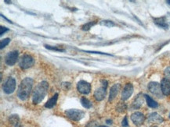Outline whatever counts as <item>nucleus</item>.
Returning a JSON list of instances; mask_svg holds the SVG:
<instances>
[{"label":"nucleus","instance_id":"nucleus-17","mask_svg":"<svg viewBox=\"0 0 170 127\" xmlns=\"http://www.w3.org/2000/svg\"><path fill=\"white\" fill-rule=\"evenodd\" d=\"M57 99H58V94H55L53 95L51 98H50L49 101H47V102L45 104V107L47 108H52L57 105Z\"/></svg>","mask_w":170,"mask_h":127},{"label":"nucleus","instance_id":"nucleus-19","mask_svg":"<svg viewBox=\"0 0 170 127\" xmlns=\"http://www.w3.org/2000/svg\"><path fill=\"white\" fill-rule=\"evenodd\" d=\"M10 121L11 124L14 125V127H23L21 125V122H20V118L17 115H13L10 118Z\"/></svg>","mask_w":170,"mask_h":127},{"label":"nucleus","instance_id":"nucleus-4","mask_svg":"<svg viewBox=\"0 0 170 127\" xmlns=\"http://www.w3.org/2000/svg\"><path fill=\"white\" fill-rule=\"evenodd\" d=\"M100 83H101L102 86L96 88V91H94V98L98 101H103L105 98L107 93V84H108L106 80H102Z\"/></svg>","mask_w":170,"mask_h":127},{"label":"nucleus","instance_id":"nucleus-28","mask_svg":"<svg viewBox=\"0 0 170 127\" xmlns=\"http://www.w3.org/2000/svg\"><path fill=\"white\" fill-rule=\"evenodd\" d=\"M62 88L64 90H68L71 88V84L68 82H64L62 84Z\"/></svg>","mask_w":170,"mask_h":127},{"label":"nucleus","instance_id":"nucleus-2","mask_svg":"<svg viewBox=\"0 0 170 127\" xmlns=\"http://www.w3.org/2000/svg\"><path fill=\"white\" fill-rule=\"evenodd\" d=\"M49 84L47 81H42L34 88L32 94V102L34 105L41 103L48 93Z\"/></svg>","mask_w":170,"mask_h":127},{"label":"nucleus","instance_id":"nucleus-32","mask_svg":"<svg viewBox=\"0 0 170 127\" xmlns=\"http://www.w3.org/2000/svg\"><path fill=\"white\" fill-rule=\"evenodd\" d=\"M1 16H2V17H3V18H4V19H5V20H6V21H8V22H9V23H10V24H13V22H12V21H10V20H8V19H7V18H6V17H4V16H3V15H2V14H1Z\"/></svg>","mask_w":170,"mask_h":127},{"label":"nucleus","instance_id":"nucleus-10","mask_svg":"<svg viewBox=\"0 0 170 127\" xmlns=\"http://www.w3.org/2000/svg\"><path fill=\"white\" fill-rule=\"evenodd\" d=\"M133 93V85L131 83H128L125 85L123 91H122V100L123 101H126L131 97Z\"/></svg>","mask_w":170,"mask_h":127},{"label":"nucleus","instance_id":"nucleus-35","mask_svg":"<svg viewBox=\"0 0 170 127\" xmlns=\"http://www.w3.org/2000/svg\"><path fill=\"white\" fill-rule=\"evenodd\" d=\"M98 127H107V126H106V125H99Z\"/></svg>","mask_w":170,"mask_h":127},{"label":"nucleus","instance_id":"nucleus-23","mask_svg":"<svg viewBox=\"0 0 170 127\" xmlns=\"http://www.w3.org/2000/svg\"><path fill=\"white\" fill-rule=\"evenodd\" d=\"M44 46L46 47V48H47V49L49 50H51V51H55V52H65V49H64V48H60V47L50 46V45H45Z\"/></svg>","mask_w":170,"mask_h":127},{"label":"nucleus","instance_id":"nucleus-11","mask_svg":"<svg viewBox=\"0 0 170 127\" xmlns=\"http://www.w3.org/2000/svg\"><path fill=\"white\" fill-rule=\"evenodd\" d=\"M131 120L133 122V124L136 125H142L145 121V116L143 113L140 112H134L131 115Z\"/></svg>","mask_w":170,"mask_h":127},{"label":"nucleus","instance_id":"nucleus-6","mask_svg":"<svg viewBox=\"0 0 170 127\" xmlns=\"http://www.w3.org/2000/svg\"><path fill=\"white\" fill-rule=\"evenodd\" d=\"M148 90L153 95L156 96L157 98H162L163 94H162V88H161V84L158 82H150L148 84Z\"/></svg>","mask_w":170,"mask_h":127},{"label":"nucleus","instance_id":"nucleus-20","mask_svg":"<svg viewBox=\"0 0 170 127\" xmlns=\"http://www.w3.org/2000/svg\"><path fill=\"white\" fill-rule=\"evenodd\" d=\"M81 104L83 108H86V109H89V108H92V106H93L91 101H89L88 98H85V97H83L81 98Z\"/></svg>","mask_w":170,"mask_h":127},{"label":"nucleus","instance_id":"nucleus-31","mask_svg":"<svg viewBox=\"0 0 170 127\" xmlns=\"http://www.w3.org/2000/svg\"><path fill=\"white\" fill-rule=\"evenodd\" d=\"M0 30H1V32H0V35H1V36H2V35H3V34H5V33L6 32V31H9L8 28H5V27H1Z\"/></svg>","mask_w":170,"mask_h":127},{"label":"nucleus","instance_id":"nucleus-27","mask_svg":"<svg viewBox=\"0 0 170 127\" xmlns=\"http://www.w3.org/2000/svg\"><path fill=\"white\" fill-rule=\"evenodd\" d=\"M98 126H99V125H98L97 122H96V121H90L89 123L86 124V125L85 127H98Z\"/></svg>","mask_w":170,"mask_h":127},{"label":"nucleus","instance_id":"nucleus-22","mask_svg":"<svg viewBox=\"0 0 170 127\" xmlns=\"http://www.w3.org/2000/svg\"><path fill=\"white\" fill-rule=\"evenodd\" d=\"M96 24V21H90V22L86 23V24H85L84 25H83V26H82V30H83V31H89V30H90V28H91L93 26H94Z\"/></svg>","mask_w":170,"mask_h":127},{"label":"nucleus","instance_id":"nucleus-25","mask_svg":"<svg viewBox=\"0 0 170 127\" xmlns=\"http://www.w3.org/2000/svg\"><path fill=\"white\" fill-rule=\"evenodd\" d=\"M10 38H4V39H2V41H1V42H0V48L1 49H2L3 48H5L6 45H9V43L10 42Z\"/></svg>","mask_w":170,"mask_h":127},{"label":"nucleus","instance_id":"nucleus-16","mask_svg":"<svg viewBox=\"0 0 170 127\" xmlns=\"http://www.w3.org/2000/svg\"><path fill=\"white\" fill-rule=\"evenodd\" d=\"M144 95H143L140 93L136 97V98L134 99L133 102H132V105H131V108L132 109H138V108H140L142 106L143 103H144Z\"/></svg>","mask_w":170,"mask_h":127},{"label":"nucleus","instance_id":"nucleus-37","mask_svg":"<svg viewBox=\"0 0 170 127\" xmlns=\"http://www.w3.org/2000/svg\"><path fill=\"white\" fill-rule=\"evenodd\" d=\"M169 118H170V114H169Z\"/></svg>","mask_w":170,"mask_h":127},{"label":"nucleus","instance_id":"nucleus-7","mask_svg":"<svg viewBox=\"0 0 170 127\" xmlns=\"http://www.w3.org/2000/svg\"><path fill=\"white\" fill-rule=\"evenodd\" d=\"M16 89V80L14 78L9 77L2 87L4 93L6 95H10L14 92Z\"/></svg>","mask_w":170,"mask_h":127},{"label":"nucleus","instance_id":"nucleus-15","mask_svg":"<svg viewBox=\"0 0 170 127\" xmlns=\"http://www.w3.org/2000/svg\"><path fill=\"white\" fill-rule=\"evenodd\" d=\"M166 17H162L158 18H153L154 23L156 24L157 26H158L159 28H163V29H168V24L167 23Z\"/></svg>","mask_w":170,"mask_h":127},{"label":"nucleus","instance_id":"nucleus-21","mask_svg":"<svg viewBox=\"0 0 170 127\" xmlns=\"http://www.w3.org/2000/svg\"><path fill=\"white\" fill-rule=\"evenodd\" d=\"M100 25L102 26L107 27V28H112V27L115 26V24L111 21H108V20H104V21H101L100 22Z\"/></svg>","mask_w":170,"mask_h":127},{"label":"nucleus","instance_id":"nucleus-36","mask_svg":"<svg viewBox=\"0 0 170 127\" xmlns=\"http://www.w3.org/2000/svg\"><path fill=\"white\" fill-rule=\"evenodd\" d=\"M166 2H167V3L169 4V5H170V1H166Z\"/></svg>","mask_w":170,"mask_h":127},{"label":"nucleus","instance_id":"nucleus-33","mask_svg":"<svg viewBox=\"0 0 170 127\" xmlns=\"http://www.w3.org/2000/svg\"><path fill=\"white\" fill-rule=\"evenodd\" d=\"M106 122L107 124H112V120H111V119H107Z\"/></svg>","mask_w":170,"mask_h":127},{"label":"nucleus","instance_id":"nucleus-14","mask_svg":"<svg viewBox=\"0 0 170 127\" xmlns=\"http://www.w3.org/2000/svg\"><path fill=\"white\" fill-rule=\"evenodd\" d=\"M148 122H152V123H158L160 124L163 122L164 119L159 114L156 113V112H153V113H151L148 115Z\"/></svg>","mask_w":170,"mask_h":127},{"label":"nucleus","instance_id":"nucleus-18","mask_svg":"<svg viewBox=\"0 0 170 127\" xmlns=\"http://www.w3.org/2000/svg\"><path fill=\"white\" fill-rule=\"evenodd\" d=\"M144 98H145V99H146L147 105H148L150 108H158V102H157V101H155L153 98H151V97L148 96V95H144Z\"/></svg>","mask_w":170,"mask_h":127},{"label":"nucleus","instance_id":"nucleus-13","mask_svg":"<svg viewBox=\"0 0 170 127\" xmlns=\"http://www.w3.org/2000/svg\"><path fill=\"white\" fill-rule=\"evenodd\" d=\"M161 88L163 95L168 96L170 95V81L166 78H163L161 82Z\"/></svg>","mask_w":170,"mask_h":127},{"label":"nucleus","instance_id":"nucleus-9","mask_svg":"<svg viewBox=\"0 0 170 127\" xmlns=\"http://www.w3.org/2000/svg\"><path fill=\"white\" fill-rule=\"evenodd\" d=\"M18 55H19L18 51H12V52H8L5 56L6 64L10 66L15 65L17 59H18Z\"/></svg>","mask_w":170,"mask_h":127},{"label":"nucleus","instance_id":"nucleus-30","mask_svg":"<svg viewBox=\"0 0 170 127\" xmlns=\"http://www.w3.org/2000/svg\"><path fill=\"white\" fill-rule=\"evenodd\" d=\"M84 52H89V53H94V54H100V55H110V54H107V53H103V52H94V51H84Z\"/></svg>","mask_w":170,"mask_h":127},{"label":"nucleus","instance_id":"nucleus-26","mask_svg":"<svg viewBox=\"0 0 170 127\" xmlns=\"http://www.w3.org/2000/svg\"><path fill=\"white\" fill-rule=\"evenodd\" d=\"M164 74H165V78L170 81V66H168L167 68H165V71H164Z\"/></svg>","mask_w":170,"mask_h":127},{"label":"nucleus","instance_id":"nucleus-12","mask_svg":"<svg viewBox=\"0 0 170 127\" xmlns=\"http://www.w3.org/2000/svg\"><path fill=\"white\" fill-rule=\"evenodd\" d=\"M121 89V84H115L111 88L110 94H109V101H112L117 97L118 94L119 93V91Z\"/></svg>","mask_w":170,"mask_h":127},{"label":"nucleus","instance_id":"nucleus-29","mask_svg":"<svg viewBox=\"0 0 170 127\" xmlns=\"http://www.w3.org/2000/svg\"><path fill=\"white\" fill-rule=\"evenodd\" d=\"M122 125L123 127H128V126H129L127 116H125V118H123V120H122Z\"/></svg>","mask_w":170,"mask_h":127},{"label":"nucleus","instance_id":"nucleus-3","mask_svg":"<svg viewBox=\"0 0 170 127\" xmlns=\"http://www.w3.org/2000/svg\"><path fill=\"white\" fill-rule=\"evenodd\" d=\"M85 112L79 109H75V108H71V109H67L65 111L66 116L68 118H70L71 120L75 121V122H79L84 118L85 116Z\"/></svg>","mask_w":170,"mask_h":127},{"label":"nucleus","instance_id":"nucleus-1","mask_svg":"<svg viewBox=\"0 0 170 127\" xmlns=\"http://www.w3.org/2000/svg\"><path fill=\"white\" fill-rule=\"evenodd\" d=\"M34 81L31 78L26 77L20 84L17 89V97L21 101H25L28 98L32 90Z\"/></svg>","mask_w":170,"mask_h":127},{"label":"nucleus","instance_id":"nucleus-24","mask_svg":"<svg viewBox=\"0 0 170 127\" xmlns=\"http://www.w3.org/2000/svg\"><path fill=\"white\" fill-rule=\"evenodd\" d=\"M127 109V106L124 102H121L118 105L117 108H116V110H117L119 112H124Z\"/></svg>","mask_w":170,"mask_h":127},{"label":"nucleus","instance_id":"nucleus-5","mask_svg":"<svg viewBox=\"0 0 170 127\" xmlns=\"http://www.w3.org/2000/svg\"><path fill=\"white\" fill-rule=\"evenodd\" d=\"M34 64V59L31 55L24 54L19 59V66L22 69H27L33 66Z\"/></svg>","mask_w":170,"mask_h":127},{"label":"nucleus","instance_id":"nucleus-34","mask_svg":"<svg viewBox=\"0 0 170 127\" xmlns=\"http://www.w3.org/2000/svg\"><path fill=\"white\" fill-rule=\"evenodd\" d=\"M4 2H7V4H10L11 3V1H7V0H4Z\"/></svg>","mask_w":170,"mask_h":127},{"label":"nucleus","instance_id":"nucleus-8","mask_svg":"<svg viewBox=\"0 0 170 127\" xmlns=\"http://www.w3.org/2000/svg\"><path fill=\"white\" fill-rule=\"evenodd\" d=\"M77 90L83 95H89L91 91V85L86 80H80L77 84Z\"/></svg>","mask_w":170,"mask_h":127}]
</instances>
